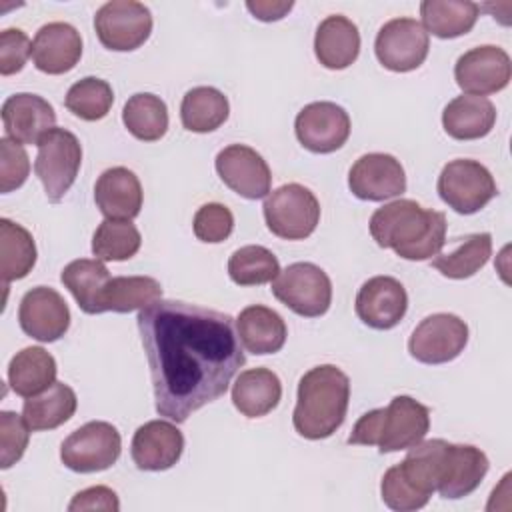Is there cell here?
<instances>
[{
  "label": "cell",
  "mask_w": 512,
  "mask_h": 512,
  "mask_svg": "<svg viewBox=\"0 0 512 512\" xmlns=\"http://www.w3.org/2000/svg\"><path fill=\"white\" fill-rule=\"evenodd\" d=\"M76 406L74 390L64 382H54L44 392L24 400L22 416L32 432L54 430L74 416Z\"/></svg>",
  "instance_id": "30"
},
{
  "label": "cell",
  "mask_w": 512,
  "mask_h": 512,
  "mask_svg": "<svg viewBox=\"0 0 512 512\" xmlns=\"http://www.w3.org/2000/svg\"><path fill=\"white\" fill-rule=\"evenodd\" d=\"M468 342L466 322L448 312L426 316L408 340V352L422 364H444L460 356Z\"/></svg>",
  "instance_id": "12"
},
{
  "label": "cell",
  "mask_w": 512,
  "mask_h": 512,
  "mask_svg": "<svg viewBox=\"0 0 512 512\" xmlns=\"http://www.w3.org/2000/svg\"><path fill=\"white\" fill-rule=\"evenodd\" d=\"M492 254V236L488 232L470 234L462 238L460 246L448 254H436L430 262L442 276L464 280L474 276L480 268L486 266Z\"/></svg>",
  "instance_id": "37"
},
{
  "label": "cell",
  "mask_w": 512,
  "mask_h": 512,
  "mask_svg": "<svg viewBox=\"0 0 512 512\" xmlns=\"http://www.w3.org/2000/svg\"><path fill=\"white\" fill-rule=\"evenodd\" d=\"M36 146L38 154L34 160V172L44 186L46 198L56 204L64 198L78 176L82 164V146L66 128H52Z\"/></svg>",
  "instance_id": "6"
},
{
  "label": "cell",
  "mask_w": 512,
  "mask_h": 512,
  "mask_svg": "<svg viewBox=\"0 0 512 512\" xmlns=\"http://www.w3.org/2000/svg\"><path fill=\"white\" fill-rule=\"evenodd\" d=\"M430 430V410L412 396H394L386 408H374L358 418L348 444L378 446L380 454L416 446Z\"/></svg>",
  "instance_id": "4"
},
{
  "label": "cell",
  "mask_w": 512,
  "mask_h": 512,
  "mask_svg": "<svg viewBox=\"0 0 512 512\" xmlns=\"http://www.w3.org/2000/svg\"><path fill=\"white\" fill-rule=\"evenodd\" d=\"M156 412L182 424L226 394L246 356L230 314L180 300H158L138 312Z\"/></svg>",
  "instance_id": "1"
},
{
  "label": "cell",
  "mask_w": 512,
  "mask_h": 512,
  "mask_svg": "<svg viewBox=\"0 0 512 512\" xmlns=\"http://www.w3.org/2000/svg\"><path fill=\"white\" fill-rule=\"evenodd\" d=\"M294 2L292 0H248L246 2V8L252 12L254 18L262 20V22H272V20H280L284 18L290 10H292Z\"/></svg>",
  "instance_id": "46"
},
{
  "label": "cell",
  "mask_w": 512,
  "mask_h": 512,
  "mask_svg": "<svg viewBox=\"0 0 512 512\" xmlns=\"http://www.w3.org/2000/svg\"><path fill=\"white\" fill-rule=\"evenodd\" d=\"M454 78L456 84L472 96L500 92L512 78L510 56L500 46H476L456 60Z\"/></svg>",
  "instance_id": "15"
},
{
  "label": "cell",
  "mask_w": 512,
  "mask_h": 512,
  "mask_svg": "<svg viewBox=\"0 0 512 512\" xmlns=\"http://www.w3.org/2000/svg\"><path fill=\"white\" fill-rule=\"evenodd\" d=\"M370 234L378 246L392 248L404 260H428L446 242V216L400 198L372 214Z\"/></svg>",
  "instance_id": "2"
},
{
  "label": "cell",
  "mask_w": 512,
  "mask_h": 512,
  "mask_svg": "<svg viewBox=\"0 0 512 512\" xmlns=\"http://www.w3.org/2000/svg\"><path fill=\"white\" fill-rule=\"evenodd\" d=\"M282 398L280 378L268 368H250L238 374L232 386V402L246 418H260L272 412Z\"/></svg>",
  "instance_id": "28"
},
{
  "label": "cell",
  "mask_w": 512,
  "mask_h": 512,
  "mask_svg": "<svg viewBox=\"0 0 512 512\" xmlns=\"http://www.w3.org/2000/svg\"><path fill=\"white\" fill-rule=\"evenodd\" d=\"M430 36L414 18L388 20L376 34L378 62L392 72L416 70L428 56Z\"/></svg>",
  "instance_id": "13"
},
{
  "label": "cell",
  "mask_w": 512,
  "mask_h": 512,
  "mask_svg": "<svg viewBox=\"0 0 512 512\" xmlns=\"http://www.w3.org/2000/svg\"><path fill=\"white\" fill-rule=\"evenodd\" d=\"M236 332L242 346L256 356L282 350L288 336L284 318L276 310L262 304L246 306L238 314Z\"/></svg>",
  "instance_id": "26"
},
{
  "label": "cell",
  "mask_w": 512,
  "mask_h": 512,
  "mask_svg": "<svg viewBox=\"0 0 512 512\" xmlns=\"http://www.w3.org/2000/svg\"><path fill=\"white\" fill-rule=\"evenodd\" d=\"M142 238L130 220L106 218L92 236V254L102 262H122L140 250Z\"/></svg>",
  "instance_id": "38"
},
{
  "label": "cell",
  "mask_w": 512,
  "mask_h": 512,
  "mask_svg": "<svg viewBox=\"0 0 512 512\" xmlns=\"http://www.w3.org/2000/svg\"><path fill=\"white\" fill-rule=\"evenodd\" d=\"M122 452L120 432L104 420H92L76 428L60 446V460L80 474L102 472L116 464Z\"/></svg>",
  "instance_id": "9"
},
{
  "label": "cell",
  "mask_w": 512,
  "mask_h": 512,
  "mask_svg": "<svg viewBox=\"0 0 512 512\" xmlns=\"http://www.w3.org/2000/svg\"><path fill=\"white\" fill-rule=\"evenodd\" d=\"M34 264H36V244L32 234L24 226L8 218H2L0 220V274H2L4 288H8L12 280L26 278L32 272Z\"/></svg>",
  "instance_id": "34"
},
{
  "label": "cell",
  "mask_w": 512,
  "mask_h": 512,
  "mask_svg": "<svg viewBox=\"0 0 512 512\" xmlns=\"http://www.w3.org/2000/svg\"><path fill=\"white\" fill-rule=\"evenodd\" d=\"M94 200L106 218L132 220L140 214L142 208L140 180L132 170L124 166L108 168L96 180Z\"/></svg>",
  "instance_id": "24"
},
{
  "label": "cell",
  "mask_w": 512,
  "mask_h": 512,
  "mask_svg": "<svg viewBox=\"0 0 512 512\" xmlns=\"http://www.w3.org/2000/svg\"><path fill=\"white\" fill-rule=\"evenodd\" d=\"M350 116L334 102L304 106L294 122L298 142L314 154H330L342 148L350 136Z\"/></svg>",
  "instance_id": "14"
},
{
  "label": "cell",
  "mask_w": 512,
  "mask_h": 512,
  "mask_svg": "<svg viewBox=\"0 0 512 512\" xmlns=\"http://www.w3.org/2000/svg\"><path fill=\"white\" fill-rule=\"evenodd\" d=\"M18 322L24 334L38 342H54L68 332L70 310L66 300L48 286L28 290L18 306Z\"/></svg>",
  "instance_id": "19"
},
{
  "label": "cell",
  "mask_w": 512,
  "mask_h": 512,
  "mask_svg": "<svg viewBox=\"0 0 512 512\" xmlns=\"http://www.w3.org/2000/svg\"><path fill=\"white\" fill-rule=\"evenodd\" d=\"M348 400V376L334 364L314 366L298 382V398L292 414L294 430L308 440L332 436L346 418Z\"/></svg>",
  "instance_id": "3"
},
{
  "label": "cell",
  "mask_w": 512,
  "mask_h": 512,
  "mask_svg": "<svg viewBox=\"0 0 512 512\" xmlns=\"http://www.w3.org/2000/svg\"><path fill=\"white\" fill-rule=\"evenodd\" d=\"M94 30L104 48L130 52L148 40L152 32V14L140 2L112 0L98 8Z\"/></svg>",
  "instance_id": "11"
},
{
  "label": "cell",
  "mask_w": 512,
  "mask_h": 512,
  "mask_svg": "<svg viewBox=\"0 0 512 512\" xmlns=\"http://www.w3.org/2000/svg\"><path fill=\"white\" fill-rule=\"evenodd\" d=\"M32 56V44L28 36L18 28H6L0 34V74L10 76L24 68Z\"/></svg>",
  "instance_id": "44"
},
{
  "label": "cell",
  "mask_w": 512,
  "mask_h": 512,
  "mask_svg": "<svg viewBox=\"0 0 512 512\" xmlns=\"http://www.w3.org/2000/svg\"><path fill=\"white\" fill-rule=\"evenodd\" d=\"M30 174V160L22 144L8 136L0 140V190L8 194L20 188Z\"/></svg>",
  "instance_id": "43"
},
{
  "label": "cell",
  "mask_w": 512,
  "mask_h": 512,
  "mask_svg": "<svg viewBox=\"0 0 512 512\" xmlns=\"http://www.w3.org/2000/svg\"><path fill=\"white\" fill-rule=\"evenodd\" d=\"M486 454L472 444H442L438 466V494L446 500H458L472 494L488 472Z\"/></svg>",
  "instance_id": "17"
},
{
  "label": "cell",
  "mask_w": 512,
  "mask_h": 512,
  "mask_svg": "<svg viewBox=\"0 0 512 512\" xmlns=\"http://www.w3.org/2000/svg\"><path fill=\"white\" fill-rule=\"evenodd\" d=\"M348 188L360 200L382 202L406 190V174L392 154L370 152L360 156L348 172Z\"/></svg>",
  "instance_id": "18"
},
{
  "label": "cell",
  "mask_w": 512,
  "mask_h": 512,
  "mask_svg": "<svg viewBox=\"0 0 512 512\" xmlns=\"http://www.w3.org/2000/svg\"><path fill=\"white\" fill-rule=\"evenodd\" d=\"M436 188L440 198L458 214H474L498 194L490 170L468 158L448 162L438 176Z\"/></svg>",
  "instance_id": "10"
},
{
  "label": "cell",
  "mask_w": 512,
  "mask_h": 512,
  "mask_svg": "<svg viewBox=\"0 0 512 512\" xmlns=\"http://www.w3.org/2000/svg\"><path fill=\"white\" fill-rule=\"evenodd\" d=\"M114 102V92L112 86L96 76H86L78 82H74L70 86V90L66 92V108L86 120V122H96L102 120Z\"/></svg>",
  "instance_id": "40"
},
{
  "label": "cell",
  "mask_w": 512,
  "mask_h": 512,
  "mask_svg": "<svg viewBox=\"0 0 512 512\" xmlns=\"http://www.w3.org/2000/svg\"><path fill=\"white\" fill-rule=\"evenodd\" d=\"M442 438L422 440L410 448L406 458L388 468L380 492L388 508L410 512L424 508L438 486V466L442 452Z\"/></svg>",
  "instance_id": "5"
},
{
  "label": "cell",
  "mask_w": 512,
  "mask_h": 512,
  "mask_svg": "<svg viewBox=\"0 0 512 512\" xmlns=\"http://www.w3.org/2000/svg\"><path fill=\"white\" fill-rule=\"evenodd\" d=\"M70 512H82V510H104V512H118L120 500L116 492L108 486H90L86 490H80L72 502L68 504Z\"/></svg>",
  "instance_id": "45"
},
{
  "label": "cell",
  "mask_w": 512,
  "mask_h": 512,
  "mask_svg": "<svg viewBox=\"0 0 512 512\" xmlns=\"http://www.w3.org/2000/svg\"><path fill=\"white\" fill-rule=\"evenodd\" d=\"M264 220L268 230L284 240L308 238L320 220L318 198L302 184H284L264 200Z\"/></svg>",
  "instance_id": "7"
},
{
  "label": "cell",
  "mask_w": 512,
  "mask_h": 512,
  "mask_svg": "<svg viewBox=\"0 0 512 512\" xmlns=\"http://www.w3.org/2000/svg\"><path fill=\"white\" fill-rule=\"evenodd\" d=\"M228 114V98L212 86H196L188 90L180 104L182 126L198 134H206L220 128L228 120Z\"/></svg>",
  "instance_id": "33"
},
{
  "label": "cell",
  "mask_w": 512,
  "mask_h": 512,
  "mask_svg": "<svg viewBox=\"0 0 512 512\" xmlns=\"http://www.w3.org/2000/svg\"><path fill=\"white\" fill-rule=\"evenodd\" d=\"M2 122L10 140L18 144H38L46 132L56 128V112L42 96L18 92L4 100Z\"/></svg>",
  "instance_id": "21"
},
{
  "label": "cell",
  "mask_w": 512,
  "mask_h": 512,
  "mask_svg": "<svg viewBox=\"0 0 512 512\" xmlns=\"http://www.w3.org/2000/svg\"><path fill=\"white\" fill-rule=\"evenodd\" d=\"M480 14V6L470 0H424L420 2L422 26L438 38H458L468 34Z\"/></svg>",
  "instance_id": "31"
},
{
  "label": "cell",
  "mask_w": 512,
  "mask_h": 512,
  "mask_svg": "<svg viewBox=\"0 0 512 512\" xmlns=\"http://www.w3.org/2000/svg\"><path fill=\"white\" fill-rule=\"evenodd\" d=\"M216 172L220 180L248 200L270 194L272 174L266 160L246 144H230L216 154Z\"/></svg>",
  "instance_id": "16"
},
{
  "label": "cell",
  "mask_w": 512,
  "mask_h": 512,
  "mask_svg": "<svg viewBox=\"0 0 512 512\" xmlns=\"http://www.w3.org/2000/svg\"><path fill=\"white\" fill-rule=\"evenodd\" d=\"M56 360L42 346H28L16 352L8 364V384L22 396L32 398L56 382Z\"/></svg>",
  "instance_id": "29"
},
{
  "label": "cell",
  "mask_w": 512,
  "mask_h": 512,
  "mask_svg": "<svg viewBox=\"0 0 512 512\" xmlns=\"http://www.w3.org/2000/svg\"><path fill=\"white\" fill-rule=\"evenodd\" d=\"M356 316L374 330L394 328L408 310V294L392 276L366 280L356 294Z\"/></svg>",
  "instance_id": "20"
},
{
  "label": "cell",
  "mask_w": 512,
  "mask_h": 512,
  "mask_svg": "<svg viewBox=\"0 0 512 512\" xmlns=\"http://www.w3.org/2000/svg\"><path fill=\"white\" fill-rule=\"evenodd\" d=\"M30 426L24 416L4 410L0 412V468L6 470L16 464L28 448Z\"/></svg>",
  "instance_id": "41"
},
{
  "label": "cell",
  "mask_w": 512,
  "mask_h": 512,
  "mask_svg": "<svg viewBox=\"0 0 512 512\" xmlns=\"http://www.w3.org/2000/svg\"><path fill=\"white\" fill-rule=\"evenodd\" d=\"M314 52L318 62L328 70L348 68L360 54L358 26L340 14L324 18L316 28Z\"/></svg>",
  "instance_id": "25"
},
{
  "label": "cell",
  "mask_w": 512,
  "mask_h": 512,
  "mask_svg": "<svg viewBox=\"0 0 512 512\" xmlns=\"http://www.w3.org/2000/svg\"><path fill=\"white\" fill-rule=\"evenodd\" d=\"M194 234L198 240L208 244L224 242L234 228V216L232 212L220 204V202H208L198 208L192 222Z\"/></svg>",
  "instance_id": "42"
},
{
  "label": "cell",
  "mask_w": 512,
  "mask_h": 512,
  "mask_svg": "<svg viewBox=\"0 0 512 512\" xmlns=\"http://www.w3.org/2000/svg\"><path fill=\"white\" fill-rule=\"evenodd\" d=\"M162 300V286L150 276H116L104 286L98 302V314L102 312H132L142 310Z\"/></svg>",
  "instance_id": "32"
},
{
  "label": "cell",
  "mask_w": 512,
  "mask_h": 512,
  "mask_svg": "<svg viewBox=\"0 0 512 512\" xmlns=\"http://www.w3.org/2000/svg\"><path fill=\"white\" fill-rule=\"evenodd\" d=\"M122 122L134 138L142 142H156L168 130L166 102L156 94L138 92L124 104Z\"/></svg>",
  "instance_id": "36"
},
{
  "label": "cell",
  "mask_w": 512,
  "mask_h": 512,
  "mask_svg": "<svg viewBox=\"0 0 512 512\" xmlns=\"http://www.w3.org/2000/svg\"><path fill=\"white\" fill-rule=\"evenodd\" d=\"M272 294L294 314L316 318L328 312L332 302V282L328 274L312 262H294L272 280Z\"/></svg>",
  "instance_id": "8"
},
{
  "label": "cell",
  "mask_w": 512,
  "mask_h": 512,
  "mask_svg": "<svg viewBox=\"0 0 512 512\" xmlns=\"http://www.w3.org/2000/svg\"><path fill=\"white\" fill-rule=\"evenodd\" d=\"M228 274L238 286H258L272 282L280 274V262L268 248L250 244L232 252Z\"/></svg>",
  "instance_id": "39"
},
{
  "label": "cell",
  "mask_w": 512,
  "mask_h": 512,
  "mask_svg": "<svg viewBox=\"0 0 512 512\" xmlns=\"http://www.w3.org/2000/svg\"><path fill=\"white\" fill-rule=\"evenodd\" d=\"M62 284L70 290L80 310L86 314H98V302L104 286L110 280V272L98 258H80L64 266L60 274Z\"/></svg>",
  "instance_id": "35"
},
{
  "label": "cell",
  "mask_w": 512,
  "mask_h": 512,
  "mask_svg": "<svg viewBox=\"0 0 512 512\" xmlns=\"http://www.w3.org/2000/svg\"><path fill=\"white\" fill-rule=\"evenodd\" d=\"M82 56L80 32L68 22L44 24L32 40V62L44 74L70 72Z\"/></svg>",
  "instance_id": "23"
},
{
  "label": "cell",
  "mask_w": 512,
  "mask_h": 512,
  "mask_svg": "<svg viewBox=\"0 0 512 512\" xmlns=\"http://www.w3.org/2000/svg\"><path fill=\"white\" fill-rule=\"evenodd\" d=\"M494 122L496 108L486 96H456L442 112V126L454 140L484 138L494 128Z\"/></svg>",
  "instance_id": "27"
},
{
  "label": "cell",
  "mask_w": 512,
  "mask_h": 512,
  "mask_svg": "<svg viewBox=\"0 0 512 512\" xmlns=\"http://www.w3.org/2000/svg\"><path fill=\"white\" fill-rule=\"evenodd\" d=\"M130 448L138 470L160 472L172 468L180 460L184 436L172 422L150 420L134 432Z\"/></svg>",
  "instance_id": "22"
}]
</instances>
